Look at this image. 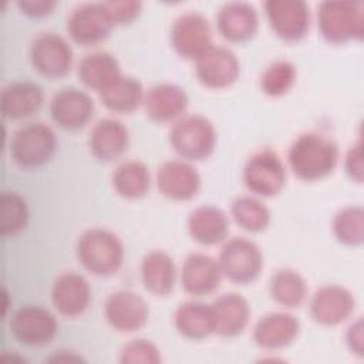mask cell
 <instances>
[{"mask_svg":"<svg viewBox=\"0 0 364 364\" xmlns=\"http://www.w3.org/2000/svg\"><path fill=\"white\" fill-rule=\"evenodd\" d=\"M104 317L109 327L119 333L142 328L149 317L146 301L132 290H117L104 303Z\"/></svg>","mask_w":364,"mask_h":364,"instance_id":"9a60e30c","label":"cell"},{"mask_svg":"<svg viewBox=\"0 0 364 364\" xmlns=\"http://www.w3.org/2000/svg\"><path fill=\"white\" fill-rule=\"evenodd\" d=\"M242 176L245 186L252 195L270 198L283 191L287 172L277 152L263 148L247 158Z\"/></svg>","mask_w":364,"mask_h":364,"instance_id":"52a82bcc","label":"cell"},{"mask_svg":"<svg viewBox=\"0 0 364 364\" xmlns=\"http://www.w3.org/2000/svg\"><path fill=\"white\" fill-rule=\"evenodd\" d=\"M297 78L296 65L284 58L272 61L260 75V90L269 97H282L287 94Z\"/></svg>","mask_w":364,"mask_h":364,"instance_id":"e575fe53","label":"cell"},{"mask_svg":"<svg viewBox=\"0 0 364 364\" xmlns=\"http://www.w3.org/2000/svg\"><path fill=\"white\" fill-rule=\"evenodd\" d=\"M114 191L125 199L144 198L151 186V173L148 166L136 159H128L118 164L112 172Z\"/></svg>","mask_w":364,"mask_h":364,"instance_id":"1f68e13d","label":"cell"},{"mask_svg":"<svg viewBox=\"0 0 364 364\" xmlns=\"http://www.w3.org/2000/svg\"><path fill=\"white\" fill-rule=\"evenodd\" d=\"M188 233L199 245L213 246L225 242L229 233L226 213L213 205H202L193 209L188 218Z\"/></svg>","mask_w":364,"mask_h":364,"instance_id":"484cf974","label":"cell"},{"mask_svg":"<svg viewBox=\"0 0 364 364\" xmlns=\"http://www.w3.org/2000/svg\"><path fill=\"white\" fill-rule=\"evenodd\" d=\"M33 68L43 77L57 80L65 77L73 65L74 53L68 41L53 31L36 36L28 48Z\"/></svg>","mask_w":364,"mask_h":364,"instance_id":"ba28073f","label":"cell"},{"mask_svg":"<svg viewBox=\"0 0 364 364\" xmlns=\"http://www.w3.org/2000/svg\"><path fill=\"white\" fill-rule=\"evenodd\" d=\"M57 151V136L44 122H28L17 128L10 139L9 152L16 165L33 169L46 165Z\"/></svg>","mask_w":364,"mask_h":364,"instance_id":"5b68a950","label":"cell"},{"mask_svg":"<svg viewBox=\"0 0 364 364\" xmlns=\"http://www.w3.org/2000/svg\"><path fill=\"white\" fill-rule=\"evenodd\" d=\"M307 291L306 279L291 267H282L270 276V297L282 307L296 309L301 306L307 297Z\"/></svg>","mask_w":364,"mask_h":364,"instance_id":"4dcf8cb0","label":"cell"},{"mask_svg":"<svg viewBox=\"0 0 364 364\" xmlns=\"http://www.w3.org/2000/svg\"><path fill=\"white\" fill-rule=\"evenodd\" d=\"M114 24L101 3H82L74 7L67 18V31L80 46H94L104 41Z\"/></svg>","mask_w":364,"mask_h":364,"instance_id":"2e32d148","label":"cell"},{"mask_svg":"<svg viewBox=\"0 0 364 364\" xmlns=\"http://www.w3.org/2000/svg\"><path fill=\"white\" fill-rule=\"evenodd\" d=\"M75 253L85 270L101 277L115 274L125 256L119 236L105 228H91L82 232L77 240Z\"/></svg>","mask_w":364,"mask_h":364,"instance_id":"7a4b0ae2","label":"cell"},{"mask_svg":"<svg viewBox=\"0 0 364 364\" xmlns=\"http://www.w3.org/2000/svg\"><path fill=\"white\" fill-rule=\"evenodd\" d=\"M212 306L215 333L220 337H237L247 327L250 320V304L239 293L229 291L220 294Z\"/></svg>","mask_w":364,"mask_h":364,"instance_id":"cb8c5ba5","label":"cell"},{"mask_svg":"<svg viewBox=\"0 0 364 364\" xmlns=\"http://www.w3.org/2000/svg\"><path fill=\"white\" fill-rule=\"evenodd\" d=\"M344 169L348 178L357 183L363 182L364 164H363V145L361 141L351 145L344 156Z\"/></svg>","mask_w":364,"mask_h":364,"instance_id":"f35d334b","label":"cell"},{"mask_svg":"<svg viewBox=\"0 0 364 364\" xmlns=\"http://www.w3.org/2000/svg\"><path fill=\"white\" fill-rule=\"evenodd\" d=\"M230 216L235 223L250 233H259L267 229L272 220L269 208L255 195H240L230 205Z\"/></svg>","mask_w":364,"mask_h":364,"instance_id":"d6a6232c","label":"cell"},{"mask_svg":"<svg viewBox=\"0 0 364 364\" xmlns=\"http://www.w3.org/2000/svg\"><path fill=\"white\" fill-rule=\"evenodd\" d=\"M129 145V131L117 118L98 119L90 131L88 148L100 162H111L124 155Z\"/></svg>","mask_w":364,"mask_h":364,"instance_id":"44dd1931","label":"cell"},{"mask_svg":"<svg viewBox=\"0 0 364 364\" xmlns=\"http://www.w3.org/2000/svg\"><path fill=\"white\" fill-rule=\"evenodd\" d=\"M1 235L14 236L20 233L28 222V205L26 199L14 191H3L0 196Z\"/></svg>","mask_w":364,"mask_h":364,"instance_id":"d590c367","label":"cell"},{"mask_svg":"<svg viewBox=\"0 0 364 364\" xmlns=\"http://www.w3.org/2000/svg\"><path fill=\"white\" fill-rule=\"evenodd\" d=\"M176 331L188 340H203L215 333L212 306L189 300L179 304L173 313Z\"/></svg>","mask_w":364,"mask_h":364,"instance_id":"83f0119b","label":"cell"},{"mask_svg":"<svg viewBox=\"0 0 364 364\" xmlns=\"http://www.w3.org/2000/svg\"><path fill=\"white\" fill-rule=\"evenodd\" d=\"M102 4L114 26L129 24L142 11V3L138 0H111L102 1Z\"/></svg>","mask_w":364,"mask_h":364,"instance_id":"74e56055","label":"cell"},{"mask_svg":"<svg viewBox=\"0 0 364 364\" xmlns=\"http://www.w3.org/2000/svg\"><path fill=\"white\" fill-rule=\"evenodd\" d=\"M346 346L351 351V354L357 357H363L364 351V326L363 318L358 317L355 321H353L347 331H346Z\"/></svg>","mask_w":364,"mask_h":364,"instance_id":"60d3db41","label":"cell"},{"mask_svg":"<svg viewBox=\"0 0 364 364\" xmlns=\"http://www.w3.org/2000/svg\"><path fill=\"white\" fill-rule=\"evenodd\" d=\"M142 105L146 117L154 122L171 124L185 115L189 98L178 84L159 82L148 90Z\"/></svg>","mask_w":364,"mask_h":364,"instance_id":"d6986e66","label":"cell"},{"mask_svg":"<svg viewBox=\"0 0 364 364\" xmlns=\"http://www.w3.org/2000/svg\"><path fill=\"white\" fill-rule=\"evenodd\" d=\"M300 321L287 311H272L262 316L253 327V341L263 350H282L290 346L300 333Z\"/></svg>","mask_w":364,"mask_h":364,"instance_id":"7402d4cb","label":"cell"},{"mask_svg":"<svg viewBox=\"0 0 364 364\" xmlns=\"http://www.w3.org/2000/svg\"><path fill=\"white\" fill-rule=\"evenodd\" d=\"M338 158L340 151L333 138L317 131L300 134L287 151V164L291 172L306 182L328 176L336 169Z\"/></svg>","mask_w":364,"mask_h":364,"instance_id":"6da1fadb","label":"cell"},{"mask_svg":"<svg viewBox=\"0 0 364 364\" xmlns=\"http://www.w3.org/2000/svg\"><path fill=\"white\" fill-rule=\"evenodd\" d=\"M95 111L90 94L77 87H63L50 100L48 112L53 122L64 131H78L92 118Z\"/></svg>","mask_w":364,"mask_h":364,"instance_id":"7c38bea8","label":"cell"},{"mask_svg":"<svg viewBox=\"0 0 364 364\" xmlns=\"http://www.w3.org/2000/svg\"><path fill=\"white\" fill-rule=\"evenodd\" d=\"M355 309L354 294L340 284H324L310 299L309 311L320 326H338L350 318Z\"/></svg>","mask_w":364,"mask_h":364,"instance_id":"5bb4252c","label":"cell"},{"mask_svg":"<svg viewBox=\"0 0 364 364\" xmlns=\"http://www.w3.org/2000/svg\"><path fill=\"white\" fill-rule=\"evenodd\" d=\"M90 301L91 289L82 274L70 270L57 276L51 287V303L61 316L77 317L87 310Z\"/></svg>","mask_w":364,"mask_h":364,"instance_id":"603a6c76","label":"cell"},{"mask_svg":"<svg viewBox=\"0 0 364 364\" xmlns=\"http://www.w3.org/2000/svg\"><path fill=\"white\" fill-rule=\"evenodd\" d=\"M336 239L346 246H361L364 242V209L360 205L341 208L331 223Z\"/></svg>","mask_w":364,"mask_h":364,"instance_id":"836d02e7","label":"cell"},{"mask_svg":"<svg viewBox=\"0 0 364 364\" xmlns=\"http://www.w3.org/2000/svg\"><path fill=\"white\" fill-rule=\"evenodd\" d=\"M169 38L175 53L192 61H196L213 46V33L209 20L202 13L192 10L179 14L173 20Z\"/></svg>","mask_w":364,"mask_h":364,"instance_id":"9c48e42d","label":"cell"},{"mask_svg":"<svg viewBox=\"0 0 364 364\" xmlns=\"http://www.w3.org/2000/svg\"><path fill=\"white\" fill-rule=\"evenodd\" d=\"M156 186L159 192L176 202L193 199L202 186L198 169L185 159L165 161L156 172Z\"/></svg>","mask_w":364,"mask_h":364,"instance_id":"e0dca14e","label":"cell"},{"mask_svg":"<svg viewBox=\"0 0 364 364\" xmlns=\"http://www.w3.org/2000/svg\"><path fill=\"white\" fill-rule=\"evenodd\" d=\"M44 101L43 88L27 80L7 84L0 95V109L4 118L11 121L24 119L36 114Z\"/></svg>","mask_w":364,"mask_h":364,"instance_id":"d4e9b609","label":"cell"},{"mask_svg":"<svg viewBox=\"0 0 364 364\" xmlns=\"http://www.w3.org/2000/svg\"><path fill=\"white\" fill-rule=\"evenodd\" d=\"M222 274L236 284L255 282L263 270V253L247 237L235 236L225 240L218 257Z\"/></svg>","mask_w":364,"mask_h":364,"instance_id":"8992f818","label":"cell"},{"mask_svg":"<svg viewBox=\"0 0 364 364\" xmlns=\"http://www.w3.org/2000/svg\"><path fill=\"white\" fill-rule=\"evenodd\" d=\"M77 73L85 87L100 92L121 75V67L115 55L104 50H97L85 54L80 60Z\"/></svg>","mask_w":364,"mask_h":364,"instance_id":"f1b7e54d","label":"cell"},{"mask_svg":"<svg viewBox=\"0 0 364 364\" xmlns=\"http://www.w3.org/2000/svg\"><path fill=\"white\" fill-rule=\"evenodd\" d=\"M218 142L215 125L200 114H188L172 124L169 144L173 151L188 162L209 158Z\"/></svg>","mask_w":364,"mask_h":364,"instance_id":"277c9868","label":"cell"},{"mask_svg":"<svg viewBox=\"0 0 364 364\" xmlns=\"http://www.w3.org/2000/svg\"><path fill=\"white\" fill-rule=\"evenodd\" d=\"M195 75L206 88H228L240 75V61L229 47L213 44L195 61Z\"/></svg>","mask_w":364,"mask_h":364,"instance_id":"4fadbf2b","label":"cell"},{"mask_svg":"<svg viewBox=\"0 0 364 364\" xmlns=\"http://www.w3.org/2000/svg\"><path fill=\"white\" fill-rule=\"evenodd\" d=\"M102 105L117 114H129L144 104L145 92L139 80L129 75H119L102 91L98 92Z\"/></svg>","mask_w":364,"mask_h":364,"instance_id":"f546056e","label":"cell"},{"mask_svg":"<svg viewBox=\"0 0 364 364\" xmlns=\"http://www.w3.org/2000/svg\"><path fill=\"white\" fill-rule=\"evenodd\" d=\"M317 26L321 37L330 44L361 41L364 37V3L321 1L317 7Z\"/></svg>","mask_w":364,"mask_h":364,"instance_id":"3957f363","label":"cell"},{"mask_svg":"<svg viewBox=\"0 0 364 364\" xmlns=\"http://www.w3.org/2000/svg\"><path fill=\"white\" fill-rule=\"evenodd\" d=\"M18 10L33 18H41L53 13L57 6L54 0H18L16 1Z\"/></svg>","mask_w":364,"mask_h":364,"instance_id":"ab89813d","label":"cell"},{"mask_svg":"<svg viewBox=\"0 0 364 364\" xmlns=\"http://www.w3.org/2000/svg\"><path fill=\"white\" fill-rule=\"evenodd\" d=\"M267 23L283 41L297 43L310 28V6L303 0H267L263 3Z\"/></svg>","mask_w":364,"mask_h":364,"instance_id":"8fae6325","label":"cell"},{"mask_svg":"<svg viewBox=\"0 0 364 364\" xmlns=\"http://www.w3.org/2000/svg\"><path fill=\"white\" fill-rule=\"evenodd\" d=\"M161 360V350L146 338L131 340L119 353V361L122 364H158Z\"/></svg>","mask_w":364,"mask_h":364,"instance_id":"8d00e7d4","label":"cell"},{"mask_svg":"<svg viewBox=\"0 0 364 364\" xmlns=\"http://www.w3.org/2000/svg\"><path fill=\"white\" fill-rule=\"evenodd\" d=\"M218 33L230 43H246L259 30V13L246 1H228L216 14Z\"/></svg>","mask_w":364,"mask_h":364,"instance_id":"ffe728a7","label":"cell"},{"mask_svg":"<svg viewBox=\"0 0 364 364\" xmlns=\"http://www.w3.org/2000/svg\"><path fill=\"white\" fill-rule=\"evenodd\" d=\"M141 282L146 291L154 296H168L176 282V266L165 250H151L145 253L139 266Z\"/></svg>","mask_w":364,"mask_h":364,"instance_id":"4316f807","label":"cell"},{"mask_svg":"<svg viewBox=\"0 0 364 364\" xmlns=\"http://www.w3.org/2000/svg\"><path fill=\"white\" fill-rule=\"evenodd\" d=\"M222 270L218 259L208 253H189L181 269V284L191 296H208L216 291L222 282Z\"/></svg>","mask_w":364,"mask_h":364,"instance_id":"ac0fdd59","label":"cell"},{"mask_svg":"<svg viewBox=\"0 0 364 364\" xmlns=\"http://www.w3.org/2000/svg\"><path fill=\"white\" fill-rule=\"evenodd\" d=\"M9 328L20 344L41 347L54 340L58 331V321L48 309L38 304H26L11 314Z\"/></svg>","mask_w":364,"mask_h":364,"instance_id":"30bf717a","label":"cell"}]
</instances>
